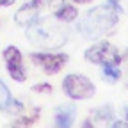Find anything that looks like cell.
<instances>
[{
    "mask_svg": "<svg viewBox=\"0 0 128 128\" xmlns=\"http://www.w3.org/2000/svg\"><path fill=\"white\" fill-rule=\"evenodd\" d=\"M118 20H119V12L105 2L102 6L89 9L82 16V20L78 22L76 28L86 39H98L114 28L118 25Z\"/></svg>",
    "mask_w": 128,
    "mask_h": 128,
    "instance_id": "6da1fadb",
    "label": "cell"
},
{
    "mask_svg": "<svg viewBox=\"0 0 128 128\" xmlns=\"http://www.w3.org/2000/svg\"><path fill=\"white\" fill-rule=\"evenodd\" d=\"M25 36L32 46H38V48H60L68 39L64 30L43 20H36L28 23Z\"/></svg>",
    "mask_w": 128,
    "mask_h": 128,
    "instance_id": "7a4b0ae2",
    "label": "cell"
},
{
    "mask_svg": "<svg viewBox=\"0 0 128 128\" xmlns=\"http://www.w3.org/2000/svg\"><path fill=\"white\" fill-rule=\"evenodd\" d=\"M62 89L71 100H89L94 96L96 87L91 80L84 75H68L62 80Z\"/></svg>",
    "mask_w": 128,
    "mask_h": 128,
    "instance_id": "3957f363",
    "label": "cell"
},
{
    "mask_svg": "<svg viewBox=\"0 0 128 128\" xmlns=\"http://www.w3.org/2000/svg\"><path fill=\"white\" fill-rule=\"evenodd\" d=\"M30 60L39 66L44 73L48 75H55L59 73L64 66L68 64L70 57L68 54H50V52H38V54H30Z\"/></svg>",
    "mask_w": 128,
    "mask_h": 128,
    "instance_id": "277c9868",
    "label": "cell"
},
{
    "mask_svg": "<svg viewBox=\"0 0 128 128\" xmlns=\"http://www.w3.org/2000/svg\"><path fill=\"white\" fill-rule=\"evenodd\" d=\"M84 57L91 64H105L108 60L119 64V60L123 59V55H119L107 41H102V43H96V44L89 46L84 54Z\"/></svg>",
    "mask_w": 128,
    "mask_h": 128,
    "instance_id": "5b68a950",
    "label": "cell"
},
{
    "mask_svg": "<svg viewBox=\"0 0 128 128\" xmlns=\"http://www.w3.org/2000/svg\"><path fill=\"white\" fill-rule=\"evenodd\" d=\"M4 60H6V68L9 71V75L12 76V80L16 82H25L27 75H25V68H23V55L16 46H7L4 50Z\"/></svg>",
    "mask_w": 128,
    "mask_h": 128,
    "instance_id": "8992f818",
    "label": "cell"
},
{
    "mask_svg": "<svg viewBox=\"0 0 128 128\" xmlns=\"http://www.w3.org/2000/svg\"><path fill=\"white\" fill-rule=\"evenodd\" d=\"M0 110L9 112V114H22L23 112V103L12 98L9 87L2 80H0Z\"/></svg>",
    "mask_w": 128,
    "mask_h": 128,
    "instance_id": "52a82bcc",
    "label": "cell"
},
{
    "mask_svg": "<svg viewBox=\"0 0 128 128\" xmlns=\"http://www.w3.org/2000/svg\"><path fill=\"white\" fill-rule=\"evenodd\" d=\"M75 116H76V107L71 105V103H66V105H59L54 112V119H55V126H60V128H68L73 124L75 121Z\"/></svg>",
    "mask_w": 128,
    "mask_h": 128,
    "instance_id": "ba28073f",
    "label": "cell"
},
{
    "mask_svg": "<svg viewBox=\"0 0 128 128\" xmlns=\"http://www.w3.org/2000/svg\"><path fill=\"white\" fill-rule=\"evenodd\" d=\"M38 12H39V7L34 6V4H25L22 6L18 11L14 12V23L16 25H28L32 22L38 20Z\"/></svg>",
    "mask_w": 128,
    "mask_h": 128,
    "instance_id": "9c48e42d",
    "label": "cell"
},
{
    "mask_svg": "<svg viewBox=\"0 0 128 128\" xmlns=\"http://www.w3.org/2000/svg\"><path fill=\"white\" fill-rule=\"evenodd\" d=\"M92 121H89L91 124H96V126H110V123L114 121V108L110 105H103L100 108H96L92 112Z\"/></svg>",
    "mask_w": 128,
    "mask_h": 128,
    "instance_id": "30bf717a",
    "label": "cell"
},
{
    "mask_svg": "<svg viewBox=\"0 0 128 128\" xmlns=\"http://www.w3.org/2000/svg\"><path fill=\"white\" fill-rule=\"evenodd\" d=\"M54 16L59 20V22H64V23H70V22H73V20H76V16H78V11H76V7L75 6H71V4H64V6H60L57 11H54Z\"/></svg>",
    "mask_w": 128,
    "mask_h": 128,
    "instance_id": "8fae6325",
    "label": "cell"
},
{
    "mask_svg": "<svg viewBox=\"0 0 128 128\" xmlns=\"http://www.w3.org/2000/svg\"><path fill=\"white\" fill-rule=\"evenodd\" d=\"M102 66H103V78L107 80V82L114 84V82H118V80L121 78V70L118 68V64H116V62L108 60V62L102 64Z\"/></svg>",
    "mask_w": 128,
    "mask_h": 128,
    "instance_id": "7c38bea8",
    "label": "cell"
},
{
    "mask_svg": "<svg viewBox=\"0 0 128 128\" xmlns=\"http://www.w3.org/2000/svg\"><path fill=\"white\" fill-rule=\"evenodd\" d=\"M107 4L112 6L118 12H124V14H128V0H107Z\"/></svg>",
    "mask_w": 128,
    "mask_h": 128,
    "instance_id": "4fadbf2b",
    "label": "cell"
},
{
    "mask_svg": "<svg viewBox=\"0 0 128 128\" xmlns=\"http://www.w3.org/2000/svg\"><path fill=\"white\" fill-rule=\"evenodd\" d=\"M32 91L34 92H52V86L46 84V82H41V84H36L32 87Z\"/></svg>",
    "mask_w": 128,
    "mask_h": 128,
    "instance_id": "5bb4252c",
    "label": "cell"
},
{
    "mask_svg": "<svg viewBox=\"0 0 128 128\" xmlns=\"http://www.w3.org/2000/svg\"><path fill=\"white\" fill-rule=\"evenodd\" d=\"M110 126H114V128H124V126H128V123L126 121H112Z\"/></svg>",
    "mask_w": 128,
    "mask_h": 128,
    "instance_id": "9a60e30c",
    "label": "cell"
},
{
    "mask_svg": "<svg viewBox=\"0 0 128 128\" xmlns=\"http://www.w3.org/2000/svg\"><path fill=\"white\" fill-rule=\"evenodd\" d=\"M16 2V0H0V7H9Z\"/></svg>",
    "mask_w": 128,
    "mask_h": 128,
    "instance_id": "2e32d148",
    "label": "cell"
},
{
    "mask_svg": "<svg viewBox=\"0 0 128 128\" xmlns=\"http://www.w3.org/2000/svg\"><path fill=\"white\" fill-rule=\"evenodd\" d=\"M73 2H75V4H89L91 0H73Z\"/></svg>",
    "mask_w": 128,
    "mask_h": 128,
    "instance_id": "e0dca14e",
    "label": "cell"
},
{
    "mask_svg": "<svg viewBox=\"0 0 128 128\" xmlns=\"http://www.w3.org/2000/svg\"><path fill=\"white\" fill-rule=\"evenodd\" d=\"M43 2H44V0H32V4H34V6H38V7H39Z\"/></svg>",
    "mask_w": 128,
    "mask_h": 128,
    "instance_id": "ac0fdd59",
    "label": "cell"
},
{
    "mask_svg": "<svg viewBox=\"0 0 128 128\" xmlns=\"http://www.w3.org/2000/svg\"><path fill=\"white\" fill-rule=\"evenodd\" d=\"M124 119H126V123H128V107H124Z\"/></svg>",
    "mask_w": 128,
    "mask_h": 128,
    "instance_id": "d6986e66",
    "label": "cell"
},
{
    "mask_svg": "<svg viewBox=\"0 0 128 128\" xmlns=\"http://www.w3.org/2000/svg\"><path fill=\"white\" fill-rule=\"evenodd\" d=\"M124 57H126V59H128V52H126V55H124Z\"/></svg>",
    "mask_w": 128,
    "mask_h": 128,
    "instance_id": "ffe728a7",
    "label": "cell"
}]
</instances>
